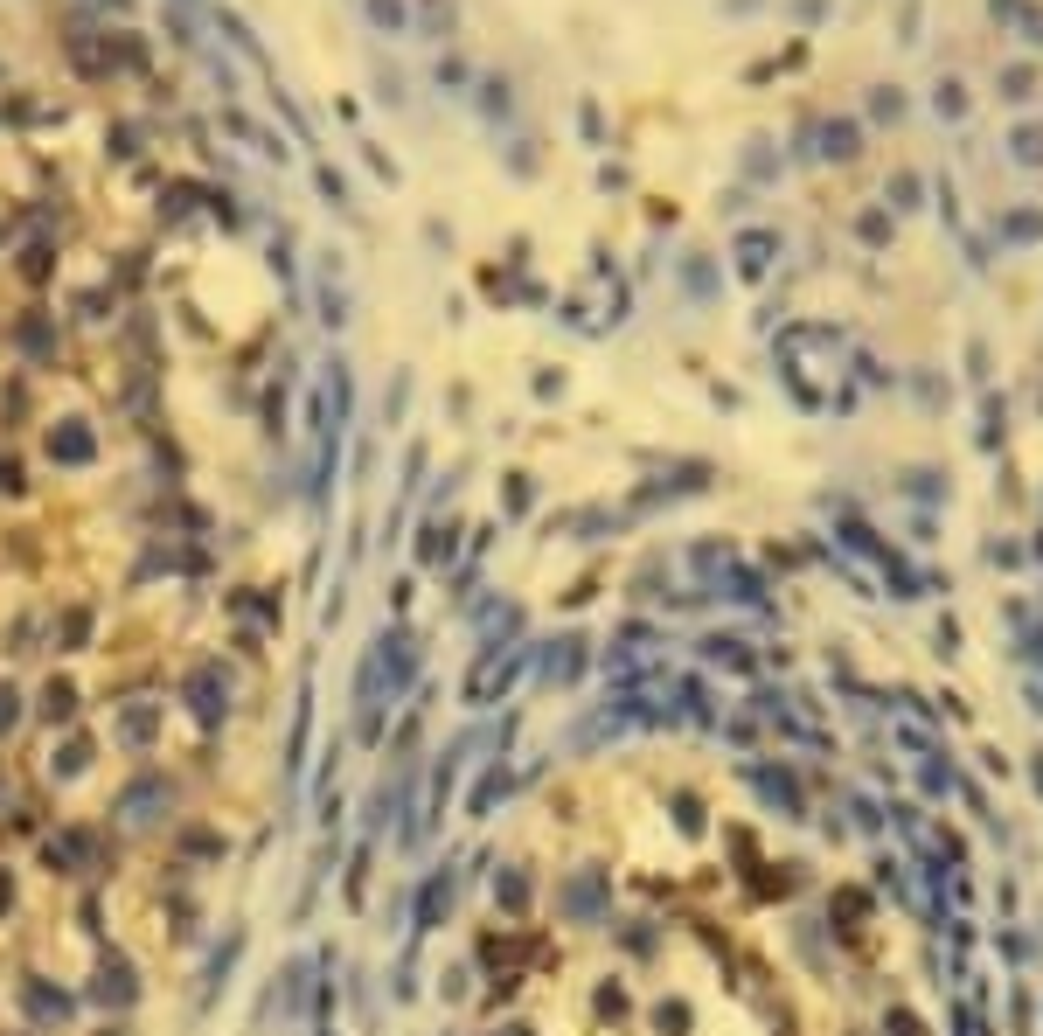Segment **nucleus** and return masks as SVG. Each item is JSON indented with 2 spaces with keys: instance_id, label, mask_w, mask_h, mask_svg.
<instances>
[{
  "instance_id": "0eeeda50",
  "label": "nucleus",
  "mask_w": 1043,
  "mask_h": 1036,
  "mask_svg": "<svg viewBox=\"0 0 1043 1036\" xmlns=\"http://www.w3.org/2000/svg\"><path fill=\"white\" fill-rule=\"evenodd\" d=\"M1016 160H1023V167H1043V126H1023V133H1016Z\"/></svg>"
},
{
  "instance_id": "1a4fd4ad",
  "label": "nucleus",
  "mask_w": 1043,
  "mask_h": 1036,
  "mask_svg": "<svg viewBox=\"0 0 1043 1036\" xmlns=\"http://www.w3.org/2000/svg\"><path fill=\"white\" fill-rule=\"evenodd\" d=\"M1043 223L1037 216H1030V209H1016V216H1009V223H1002V237H1016V244H1030V237H1037Z\"/></svg>"
},
{
  "instance_id": "2eb2a0df",
  "label": "nucleus",
  "mask_w": 1043,
  "mask_h": 1036,
  "mask_svg": "<svg viewBox=\"0 0 1043 1036\" xmlns=\"http://www.w3.org/2000/svg\"><path fill=\"white\" fill-rule=\"evenodd\" d=\"M751 7H758V0H724V14H751Z\"/></svg>"
},
{
  "instance_id": "9d476101",
  "label": "nucleus",
  "mask_w": 1043,
  "mask_h": 1036,
  "mask_svg": "<svg viewBox=\"0 0 1043 1036\" xmlns=\"http://www.w3.org/2000/svg\"><path fill=\"white\" fill-rule=\"evenodd\" d=\"M376 98H383V105H404V77H397V70H376Z\"/></svg>"
},
{
  "instance_id": "f8f14e48",
  "label": "nucleus",
  "mask_w": 1043,
  "mask_h": 1036,
  "mask_svg": "<svg viewBox=\"0 0 1043 1036\" xmlns=\"http://www.w3.org/2000/svg\"><path fill=\"white\" fill-rule=\"evenodd\" d=\"M466 77H473V70H466V63H459V56H439V84H446V91H459V84H466Z\"/></svg>"
},
{
  "instance_id": "9b49d317",
  "label": "nucleus",
  "mask_w": 1043,
  "mask_h": 1036,
  "mask_svg": "<svg viewBox=\"0 0 1043 1036\" xmlns=\"http://www.w3.org/2000/svg\"><path fill=\"white\" fill-rule=\"evenodd\" d=\"M682 279H689L696 293H710V286H717V279H710V265H703V251H689V265H682Z\"/></svg>"
},
{
  "instance_id": "6e6552de",
  "label": "nucleus",
  "mask_w": 1043,
  "mask_h": 1036,
  "mask_svg": "<svg viewBox=\"0 0 1043 1036\" xmlns=\"http://www.w3.org/2000/svg\"><path fill=\"white\" fill-rule=\"evenodd\" d=\"M828 160H856V126H828Z\"/></svg>"
},
{
  "instance_id": "423d86ee",
  "label": "nucleus",
  "mask_w": 1043,
  "mask_h": 1036,
  "mask_svg": "<svg viewBox=\"0 0 1043 1036\" xmlns=\"http://www.w3.org/2000/svg\"><path fill=\"white\" fill-rule=\"evenodd\" d=\"M313 181H320V195H327V202H334V209H348V181H341V174H334V167H327V160H320V167H313Z\"/></svg>"
},
{
  "instance_id": "f03ea898",
  "label": "nucleus",
  "mask_w": 1043,
  "mask_h": 1036,
  "mask_svg": "<svg viewBox=\"0 0 1043 1036\" xmlns=\"http://www.w3.org/2000/svg\"><path fill=\"white\" fill-rule=\"evenodd\" d=\"M362 21L376 35H411V7L404 0H362Z\"/></svg>"
},
{
  "instance_id": "39448f33",
  "label": "nucleus",
  "mask_w": 1043,
  "mask_h": 1036,
  "mask_svg": "<svg viewBox=\"0 0 1043 1036\" xmlns=\"http://www.w3.org/2000/svg\"><path fill=\"white\" fill-rule=\"evenodd\" d=\"M765 251H772V237H765V230H751L745 244H738V272H745V279L765 272Z\"/></svg>"
},
{
  "instance_id": "7ed1b4c3",
  "label": "nucleus",
  "mask_w": 1043,
  "mask_h": 1036,
  "mask_svg": "<svg viewBox=\"0 0 1043 1036\" xmlns=\"http://www.w3.org/2000/svg\"><path fill=\"white\" fill-rule=\"evenodd\" d=\"M216 28H223V35H230V42H237V49H244L258 70H272V63H265V49H258V35H251V21H244L237 7H216Z\"/></svg>"
},
{
  "instance_id": "4468645a",
  "label": "nucleus",
  "mask_w": 1043,
  "mask_h": 1036,
  "mask_svg": "<svg viewBox=\"0 0 1043 1036\" xmlns=\"http://www.w3.org/2000/svg\"><path fill=\"white\" fill-rule=\"evenodd\" d=\"M891 1030H897V1036H918V1016H904V1009H897V1016H891Z\"/></svg>"
},
{
  "instance_id": "20e7f679",
  "label": "nucleus",
  "mask_w": 1043,
  "mask_h": 1036,
  "mask_svg": "<svg viewBox=\"0 0 1043 1036\" xmlns=\"http://www.w3.org/2000/svg\"><path fill=\"white\" fill-rule=\"evenodd\" d=\"M480 112H487V119H508V112H515V84H508V77H480Z\"/></svg>"
},
{
  "instance_id": "ddd939ff",
  "label": "nucleus",
  "mask_w": 1043,
  "mask_h": 1036,
  "mask_svg": "<svg viewBox=\"0 0 1043 1036\" xmlns=\"http://www.w3.org/2000/svg\"><path fill=\"white\" fill-rule=\"evenodd\" d=\"M932 640H939V654H960V626H953V619H939V633H932Z\"/></svg>"
},
{
  "instance_id": "f257e3e1",
  "label": "nucleus",
  "mask_w": 1043,
  "mask_h": 1036,
  "mask_svg": "<svg viewBox=\"0 0 1043 1036\" xmlns=\"http://www.w3.org/2000/svg\"><path fill=\"white\" fill-rule=\"evenodd\" d=\"M452 28H459V7H452V0H418L411 35H425V42H452Z\"/></svg>"
}]
</instances>
